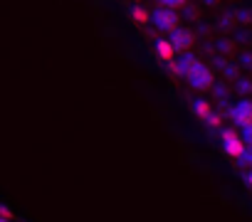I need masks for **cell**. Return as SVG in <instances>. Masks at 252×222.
<instances>
[{"mask_svg":"<svg viewBox=\"0 0 252 222\" xmlns=\"http://www.w3.org/2000/svg\"><path fill=\"white\" fill-rule=\"evenodd\" d=\"M181 62H183V77L190 82L193 89H198V91H210L213 89L215 77H213L208 64H203L200 59H193V57H186Z\"/></svg>","mask_w":252,"mask_h":222,"instance_id":"1","label":"cell"},{"mask_svg":"<svg viewBox=\"0 0 252 222\" xmlns=\"http://www.w3.org/2000/svg\"><path fill=\"white\" fill-rule=\"evenodd\" d=\"M220 141H222V146H225V153H227L232 161L245 158V153H247V141H245V136H240L235 129H222V131H220Z\"/></svg>","mask_w":252,"mask_h":222,"instance_id":"2","label":"cell"},{"mask_svg":"<svg viewBox=\"0 0 252 222\" xmlns=\"http://www.w3.org/2000/svg\"><path fill=\"white\" fill-rule=\"evenodd\" d=\"M154 23H156V28L161 30V32H176L178 30V25H181V20H178V13L176 10H171V8H158L156 13H154Z\"/></svg>","mask_w":252,"mask_h":222,"instance_id":"3","label":"cell"},{"mask_svg":"<svg viewBox=\"0 0 252 222\" xmlns=\"http://www.w3.org/2000/svg\"><path fill=\"white\" fill-rule=\"evenodd\" d=\"M232 121H235V126H240V129L252 126V101H240V104L232 109Z\"/></svg>","mask_w":252,"mask_h":222,"instance_id":"4","label":"cell"},{"mask_svg":"<svg viewBox=\"0 0 252 222\" xmlns=\"http://www.w3.org/2000/svg\"><path fill=\"white\" fill-rule=\"evenodd\" d=\"M154 50H156V57H158L161 62H166V64L176 62V55H178V50L173 47V42H171V40H166V37H158V40H156V45H154Z\"/></svg>","mask_w":252,"mask_h":222,"instance_id":"5","label":"cell"},{"mask_svg":"<svg viewBox=\"0 0 252 222\" xmlns=\"http://www.w3.org/2000/svg\"><path fill=\"white\" fill-rule=\"evenodd\" d=\"M171 42H173V47H176L178 52H188V50L193 47V32H190L188 28H178V30L171 35Z\"/></svg>","mask_w":252,"mask_h":222,"instance_id":"6","label":"cell"},{"mask_svg":"<svg viewBox=\"0 0 252 222\" xmlns=\"http://www.w3.org/2000/svg\"><path fill=\"white\" fill-rule=\"evenodd\" d=\"M193 116L200 119V121H208V119L213 116V104L205 101V99H198V101L193 104Z\"/></svg>","mask_w":252,"mask_h":222,"instance_id":"7","label":"cell"},{"mask_svg":"<svg viewBox=\"0 0 252 222\" xmlns=\"http://www.w3.org/2000/svg\"><path fill=\"white\" fill-rule=\"evenodd\" d=\"M129 15H131V20H134L136 25H141V28H144V25H149V23L154 20V15H151V13H149L144 5H134Z\"/></svg>","mask_w":252,"mask_h":222,"instance_id":"8","label":"cell"},{"mask_svg":"<svg viewBox=\"0 0 252 222\" xmlns=\"http://www.w3.org/2000/svg\"><path fill=\"white\" fill-rule=\"evenodd\" d=\"M161 5L163 8H171V10H181L188 5V0H161Z\"/></svg>","mask_w":252,"mask_h":222,"instance_id":"9","label":"cell"},{"mask_svg":"<svg viewBox=\"0 0 252 222\" xmlns=\"http://www.w3.org/2000/svg\"><path fill=\"white\" fill-rule=\"evenodd\" d=\"M168 72L176 74V77H183V62H171L168 64Z\"/></svg>","mask_w":252,"mask_h":222,"instance_id":"10","label":"cell"},{"mask_svg":"<svg viewBox=\"0 0 252 222\" xmlns=\"http://www.w3.org/2000/svg\"><path fill=\"white\" fill-rule=\"evenodd\" d=\"M205 124H208V126H210V129H218V126H220V124H222V119H220V116H218V114H213V116H210V119H208V121H205Z\"/></svg>","mask_w":252,"mask_h":222,"instance_id":"11","label":"cell"},{"mask_svg":"<svg viewBox=\"0 0 252 222\" xmlns=\"http://www.w3.org/2000/svg\"><path fill=\"white\" fill-rule=\"evenodd\" d=\"M0 217H3V220H13V210L5 207V205H0Z\"/></svg>","mask_w":252,"mask_h":222,"instance_id":"12","label":"cell"},{"mask_svg":"<svg viewBox=\"0 0 252 222\" xmlns=\"http://www.w3.org/2000/svg\"><path fill=\"white\" fill-rule=\"evenodd\" d=\"M245 141H247V143H252V126H247V129H245Z\"/></svg>","mask_w":252,"mask_h":222,"instance_id":"13","label":"cell"},{"mask_svg":"<svg viewBox=\"0 0 252 222\" xmlns=\"http://www.w3.org/2000/svg\"><path fill=\"white\" fill-rule=\"evenodd\" d=\"M247 185H250V190H252V170L247 173Z\"/></svg>","mask_w":252,"mask_h":222,"instance_id":"14","label":"cell"},{"mask_svg":"<svg viewBox=\"0 0 252 222\" xmlns=\"http://www.w3.org/2000/svg\"><path fill=\"white\" fill-rule=\"evenodd\" d=\"M0 222H13V220H3V217H0Z\"/></svg>","mask_w":252,"mask_h":222,"instance_id":"15","label":"cell"},{"mask_svg":"<svg viewBox=\"0 0 252 222\" xmlns=\"http://www.w3.org/2000/svg\"><path fill=\"white\" fill-rule=\"evenodd\" d=\"M126 3H131V0H126Z\"/></svg>","mask_w":252,"mask_h":222,"instance_id":"16","label":"cell"}]
</instances>
